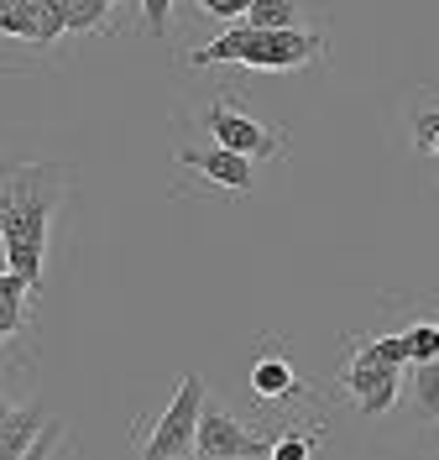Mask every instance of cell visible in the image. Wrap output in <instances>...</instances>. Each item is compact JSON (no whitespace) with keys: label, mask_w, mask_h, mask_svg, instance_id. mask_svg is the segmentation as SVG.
Returning a JSON list of instances; mask_svg holds the SVG:
<instances>
[{"label":"cell","mask_w":439,"mask_h":460,"mask_svg":"<svg viewBox=\"0 0 439 460\" xmlns=\"http://www.w3.org/2000/svg\"><path fill=\"white\" fill-rule=\"evenodd\" d=\"M68 168L63 163H22L5 168V194H0V241H5V267L27 272L42 283V252H48V226L63 204Z\"/></svg>","instance_id":"cell-1"},{"label":"cell","mask_w":439,"mask_h":460,"mask_svg":"<svg viewBox=\"0 0 439 460\" xmlns=\"http://www.w3.org/2000/svg\"><path fill=\"white\" fill-rule=\"evenodd\" d=\"M329 53L324 31H303V27H257V22H235L220 37H209L205 48H194L189 63L209 68V63H246V68H309Z\"/></svg>","instance_id":"cell-2"},{"label":"cell","mask_w":439,"mask_h":460,"mask_svg":"<svg viewBox=\"0 0 439 460\" xmlns=\"http://www.w3.org/2000/svg\"><path fill=\"white\" fill-rule=\"evenodd\" d=\"M408 341L403 330H387V335H372V341L351 345V361L340 372V387L356 398L361 419H382L398 408V393H403V372H408Z\"/></svg>","instance_id":"cell-3"},{"label":"cell","mask_w":439,"mask_h":460,"mask_svg":"<svg viewBox=\"0 0 439 460\" xmlns=\"http://www.w3.org/2000/svg\"><path fill=\"white\" fill-rule=\"evenodd\" d=\"M205 376L189 372L178 382V393L168 398V408L152 419V429L136 439L142 460H183L199 450V419H205Z\"/></svg>","instance_id":"cell-4"},{"label":"cell","mask_w":439,"mask_h":460,"mask_svg":"<svg viewBox=\"0 0 439 460\" xmlns=\"http://www.w3.org/2000/svg\"><path fill=\"white\" fill-rule=\"evenodd\" d=\"M199 126H205V131H209L220 146H235V152H246V157H257V163L283 157V146H288L283 126H262L257 115H246L235 100H225V94H220L215 105H205Z\"/></svg>","instance_id":"cell-5"},{"label":"cell","mask_w":439,"mask_h":460,"mask_svg":"<svg viewBox=\"0 0 439 460\" xmlns=\"http://www.w3.org/2000/svg\"><path fill=\"white\" fill-rule=\"evenodd\" d=\"M173 163L189 172H199L205 183L225 189V194H251L257 189V157H246L235 146H220L215 137H209V146H183Z\"/></svg>","instance_id":"cell-6"},{"label":"cell","mask_w":439,"mask_h":460,"mask_svg":"<svg viewBox=\"0 0 439 460\" xmlns=\"http://www.w3.org/2000/svg\"><path fill=\"white\" fill-rule=\"evenodd\" d=\"M194 456L205 460H241V456H272V439L251 434L231 408L220 402H205V419H199V450Z\"/></svg>","instance_id":"cell-7"},{"label":"cell","mask_w":439,"mask_h":460,"mask_svg":"<svg viewBox=\"0 0 439 460\" xmlns=\"http://www.w3.org/2000/svg\"><path fill=\"white\" fill-rule=\"evenodd\" d=\"M48 413L37 402H5V424H0V456L5 460H31L37 439L48 434Z\"/></svg>","instance_id":"cell-8"},{"label":"cell","mask_w":439,"mask_h":460,"mask_svg":"<svg viewBox=\"0 0 439 460\" xmlns=\"http://www.w3.org/2000/svg\"><path fill=\"white\" fill-rule=\"evenodd\" d=\"M251 393H257V402H293L303 398V382H298V372H293V361L283 350H262L251 361Z\"/></svg>","instance_id":"cell-9"},{"label":"cell","mask_w":439,"mask_h":460,"mask_svg":"<svg viewBox=\"0 0 439 460\" xmlns=\"http://www.w3.org/2000/svg\"><path fill=\"white\" fill-rule=\"evenodd\" d=\"M37 288L27 272H16V267H5V278H0V335H5V350L22 341V330H27V304L37 298Z\"/></svg>","instance_id":"cell-10"},{"label":"cell","mask_w":439,"mask_h":460,"mask_svg":"<svg viewBox=\"0 0 439 460\" xmlns=\"http://www.w3.org/2000/svg\"><path fill=\"white\" fill-rule=\"evenodd\" d=\"M408 398H413V408H418L424 419H439V356L408 367Z\"/></svg>","instance_id":"cell-11"},{"label":"cell","mask_w":439,"mask_h":460,"mask_svg":"<svg viewBox=\"0 0 439 460\" xmlns=\"http://www.w3.org/2000/svg\"><path fill=\"white\" fill-rule=\"evenodd\" d=\"M403 341H408V356L413 361H435L439 356V314H418L403 324ZM408 361V367H413Z\"/></svg>","instance_id":"cell-12"},{"label":"cell","mask_w":439,"mask_h":460,"mask_svg":"<svg viewBox=\"0 0 439 460\" xmlns=\"http://www.w3.org/2000/svg\"><path fill=\"white\" fill-rule=\"evenodd\" d=\"M314 445H320V434L298 429V424L288 419V429L272 439V456H277V460H309V456H314Z\"/></svg>","instance_id":"cell-13"},{"label":"cell","mask_w":439,"mask_h":460,"mask_svg":"<svg viewBox=\"0 0 439 460\" xmlns=\"http://www.w3.org/2000/svg\"><path fill=\"white\" fill-rule=\"evenodd\" d=\"M246 22H257V27H298V0H251Z\"/></svg>","instance_id":"cell-14"},{"label":"cell","mask_w":439,"mask_h":460,"mask_svg":"<svg viewBox=\"0 0 439 460\" xmlns=\"http://www.w3.org/2000/svg\"><path fill=\"white\" fill-rule=\"evenodd\" d=\"M413 146L424 157H439V105H418L413 111Z\"/></svg>","instance_id":"cell-15"},{"label":"cell","mask_w":439,"mask_h":460,"mask_svg":"<svg viewBox=\"0 0 439 460\" xmlns=\"http://www.w3.org/2000/svg\"><path fill=\"white\" fill-rule=\"evenodd\" d=\"M173 5L178 0H142V27L157 42H168V31H173Z\"/></svg>","instance_id":"cell-16"},{"label":"cell","mask_w":439,"mask_h":460,"mask_svg":"<svg viewBox=\"0 0 439 460\" xmlns=\"http://www.w3.org/2000/svg\"><path fill=\"white\" fill-rule=\"evenodd\" d=\"M205 16H220V22H241L246 11H251V0H194Z\"/></svg>","instance_id":"cell-17"},{"label":"cell","mask_w":439,"mask_h":460,"mask_svg":"<svg viewBox=\"0 0 439 460\" xmlns=\"http://www.w3.org/2000/svg\"><path fill=\"white\" fill-rule=\"evenodd\" d=\"M110 5H116V0H110Z\"/></svg>","instance_id":"cell-18"}]
</instances>
